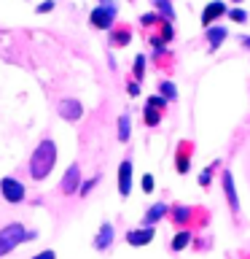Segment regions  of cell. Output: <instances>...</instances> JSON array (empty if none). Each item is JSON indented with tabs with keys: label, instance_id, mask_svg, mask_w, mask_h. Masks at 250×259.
I'll return each mask as SVG.
<instances>
[{
	"label": "cell",
	"instance_id": "cell-1",
	"mask_svg": "<svg viewBox=\"0 0 250 259\" xmlns=\"http://www.w3.org/2000/svg\"><path fill=\"white\" fill-rule=\"evenodd\" d=\"M54 162H56V143L51 138H43L30 157V176L35 178V181H43V178L54 170Z\"/></svg>",
	"mask_w": 250,
	"mask_h": 259
},
{
	"label": "cell",
	"instance_id": "cell-2",
	"mask_svg": "<svg viewBox=\"0 0 250 259\" xmlns=\"http://www.w3.org/2000/svg\"><path fill=\"white\" fill-rule=\"evenodd\" d=\"M140 22H143L145 32H148L151 44L156 46V52H161V49H164V46L169 44V40H172V35H175L172 22L161 19L159 14H143V16H140Z\"/></svg>",
	"mask_w": 250,
	"mask_h": 259
},
{
	"label": "cell",
	"instance_id": "cell-3",
	"mask_svg": "<svg viewBox=\"0 0 250 259\" xmlns=\"http://www.w3.org/2000/svg\"><path fill=\"white\" fill-rule=\"evenodd\" d=\"M24 240H35V232H27L24 224H8L0 230V256H6L8 251H14Z\"/></svg>",
	"mask_w": 250,
	"mask_h": 259
},
{
	"label": "cell",
	"instance_id": "cell-4",
	"mask_svg": "<svg viewBox=\"0 0 250 259\" xmlns=\"http://www.w3.org/2000/svg\"><path fill=\"white\" fill-rule=\"evenodd\" d=\"M113 19H116V6H97L92 14H89V22L97 30H110Z\"/></svg>",
	"mask_w": 250,
	"mask_h": 259
},
{
	"label": "cell",
	"instance_id": "cell-5",
	"mask_svg": "<svg viewBox=\"0 0 250 259\" xmlns=\"http://www.w3.org/2000/svg\"><path fill=\"white\" fill-rule=\"evenodd\" d=\"M0 194H3L6 202H22L24 200V184L6 176V178H0Z\"/></svg>",
	"mask_w": 250,
	"mask_h": 259
},
{
	"label": "cell",
	"instance_id": "cell-6",
	"mask_svg": "<svg viewBox=\"0 0 250 259\" xmlns=\"http://www.w3.org/2000/svg\"><path fill=\"white\" fill-rule=\"evenodd\" d=\"M202 208H191V205H172V210H167L169 219L177 224V227H191L194 224V216L199 213Z\"/></svg>",
	"mask_w": 250,
	"mask_h": 259
},
{
	"label": "cell",
	"instance_id": "cell-7",
	"mask_svg": "<svg viewBox=\"0 0 250 259\" xmlns=\"http://www.w3.org/2000/svg\"><path fill=\"white\" fill-rule=\"evenodd\" d=\"M153 238H156V230H153V227H140V230H129L127 232V243H129V246H135V248L148 246Z\"/></svg>",
	"mask_w": 250,
	"mask_h": 259
},
{
	"label": "cell",
	"instance_id": "cell-8",
	"mask_svg": "<svg viewBox=\"0 0 250 259\" xmlns=\"http://www.w3.org/2000/svg\"><path fill=\"white\" fill-rule=\"evenodd\" d=\"M59 116L68 119V121H78L84 116V105H81V100H76V97H68V100L59 103Z\"/></svg>",
	"mask_w": 250,
	"mask_h": 259
},
{
	"label": "cell",
	"instance_id": "cell-9",
	"mask_svg": "<svg viewBox=\"0 0 250 259\" xmlns=\"http://www.w3.org/2000/svg\"><path fill=\"white\" fill-rule=\"evenodd\" d=\"M118 192L121 197H129L132 192V159H124L118 167Z\"/></svg>",
	"mask_w": 250,
	"mask_h": 259
},
{
	"label": "cell",
	"instance_id": "cell-10",
	"mask_svg": "<svg viewBox=\"0 0 250 259\" xmlns=\"http://www.w3.org/2000/svg\"><path fill=\"white\" fill-rule=\"evenodd\" d=\"M81 186V167L78 165H70L68 167V173L62 176V184H59V189L62 194H73Z\"/></svg>",
	"mask_w": 250,
	"mask_h": 259
},
{
	"label": "cell",
	"instance_id": "cell-11",
	"mask_svg": "<svg viewBox=\"0 0 250 259\" xmlns=\"http://www.w3.org/2000/svg\"><path fill=\"white\" fill-rule=\"evenodd\" d=\"M223 14H226V3L223 0H213V3H207V8L202 11V24H205V27H213V22Z\"/></svg>",
	"mask_w": 250,
	"mask_h": 259
},
{
	"label": "cell",
	"instance_id": "cell-12",
	"mask_svg": "<svg viewBox=\"0 0 250 259\" xmlns=\"http://www.w3.org/2000/svg\"><path fill=\"white\" fill-rule=\"evenodd\" d=\"M191 149H194V143H191V141H180V143H177V154H175L177 173H189V157H191Z\"/></svg>",
	"mask_w": 250,
	"mask_h": 259
},
{
	"label": "cell",
	"instance_id": "cell-13",
	"mask_svg": "<svg viewBox=\"0 0 250 259\" xmlns=\"http://www.w3.org/2000/svg\"><path fill=\"white\" fill-rule=\"evenodd\" d=\"M223 192H226V200H229L231 213L237 216V213H239V200H237V189H234V178H231L229 170L223 173Z\"/></svg>",
	"mask_w": 250,
	"mask_h": 259
},
{
	"label": "cell",
	"instance_id": "cell-14",
	"mask_svg": "<svg viewBox=\"0 0 250 259\" xmlns=\"http://www.w3.org/2000/svg\"><path fill=\"white\" fill-rule=\"evenodd\" d=\"M110 243H113V224L110 222H102L100 232H97V238H94V248L97 251H105V248H110Z\"/></svg>",
	"mask_w": 250,
	"mask_h": 259
},
{
	"label": "cell",
	"instance_id": "cell-15",
	"mask_svg": "<svg viewBox=\"0 0 250 259\" xmlns=\"http://www.w3.org/2000/svg\"><path fill=\"white\" fill-rule=\"evenodd\" d=\"M108 32H110L108 38H110L113 46H124V44H129V38H132V30H129L127 24H113Z\"/></svg>",
	"mask_w": 250,
	"mask_h": 259
},
{
	"label": "cell",
	"instance_id": "cell-16",
	"mask_svg": "<svg viewBox=\"0 0 250 259\" xmlns=\"http://www.w3.org/2000/svg\"><path fill=\"white\" fill-rule=\"evenodd\" d=\"M167 210H169V208L164 205V202H156L153 208L145 210V216H143V227H153V224L159 222V219H164V216H167Z\"/></svg>",
	"mask_w": 250,
	"mask_h": 259
},
{
	"label": "cell",
	"instance_id": "cell-17",
	"mask_svg": "<svg viewBox=\"0 0 250 259\" xmlns=\"http://www.w3.org/2000/svg\"><path fill=\"white\" fill-rule=\"evenodd\" d=\"M191 240H194V232H191V230H180V232L172 238V243H169V248H172V251H183Z\"/></svg>",
	"mask_w": 250,
	"mask_h": 259
},
{
	"label": "cell",
	"instance_id": "cell-18",
	"mask_svg": "<svg viewBox=\"0 0 250 259\" xmlns=\"http://www.w3.org/2000/svg\"><path fill=\"white\" fill-rule=\"evenodd\" d=\"M129 135H132V119H129V113H121L118 116V141L127 143Z\"/></svg>",
	"mask_w": 250,
	"mask_h": 259
},
{
	"label": "cell",
	"instance_id": "cell-19",
	"mask_svg": "<svg viewBox=\"0 0 250 259\" xmlns=\"http://www.w3.org/2000/svg\"><path fill=\"white\" fill-rule=\"evenodd\" d=\"M207 40L213 49H218L226 40V27H207Z\"/></svg>",
	"mask_w": 250,
	"mask_h": 259
},
{
	"label": "cell",
	"instance_id": "cell-20",
	"mask_svg": "<svg viewBox=\"0 0 250 259\" xmlns=\"http://www.w3.org/2000/svg\"><path fill=\"white\" fill-rule=\"evenodd\" d=\"M153 3H156V8L161 11V19H167V22L175 19V8H172V3H169V0H153Z\"/></svg>",
	"mask_w": 250,
	"mask_h": 259
},
{
	"label": "cell",
	"instance_id": "cell-21",
	"mask_svg": "<svg viewBox=\"0 0 250 259\" xmlns=\"http://www.w3.org/2000/svg\"><path fill=\"white\" fill-rule=\"evenodd\" d=\"M143 119H145V124H148V127H156V124H159V119H161V111L151 108V105H145V111H143Z\"/></svg>",
	"mask_w": 250,
	"mask_h": 259
},
{
	"label": "cell",
	"instance_id": "cell-22",
	"mask_svg": "<svg viewBox=\"0 0 250 259\" xmlns=\"http://www.w3.org/2000/svg\"><path fill=\"white\" fill-rule=\"evenodd\" d=\"M159 89H161V97H164V100H177V89H175L172 81H161Z\"/></svg>",
	"mask_w": 250,
	"mask_h": 259
},
{
	"label": "cell",
	"instance_id": "cell-23",
	"mask_svg": "<svg viewBox=\"0 0 250 259\" xmlns=\"http://www.w3.org/2000/svg\"><path fill=\"white\" fill-rule=\"evenodd\" d=\"M145 76V54H137L135 57V81H140Z\"/></svg>",
	"mask_w": 250,
	"mask_h": 259
},
{
	"label": "cell",
	"instance_id": "cell-24",
	"mask_svg": "<svg viewBox=\"0 0 250 259\" xmlns=\"http://www.w3.org/2000/svg\"><path fill=\"white\" fill-rule=\"evenodd\" d=\"M145 105H151V108H156V111H164L167 108V100L161 95H153V97H148V103Z\"/></svg>",
	"mask_w": 250,
	"mask_h": 259
},
{
	"label": "cell",
	"instance_id": "cell-25",
	"mask_svg": "<svg viewBox=\"0 0 250 259\" xmlns=\"http://www.w3.org/2000/svg\"><path fill=\"white\" fill-rule=\"evenodd\" d=\"M215 167H218V162L202 170V176H199V184H202V186H210V181H213V170H215Z\"/></svg>",
	"mask_w": 250,
	"mask_h": 259
},
{
	"label": "cell",
	"instance_id": "cell-26",
	"mask_svg": "<svg viewBox=\"0 0 250 259\" xmlns=\"http://www.w3.org/2000/svg\"><path fill=\"white\" fill-rule=\"evenodd\" d=\"M97 181H100V176H94V178H89V181H84V184L78 186V189H81V194L86 197V194H89V192H92L94 186H97Z\"/></svg>",
	"mask_w": 250,
	"mask_h": 259
},
{
	"label": "cell",
	"instance_id": "cell-27",
	"mask_svg": "<svg viewBox=\"0 0 250 259\" xmlns=\"http://www.w3.org/2000/svg\"><path fill=\"white\" fill-rule=\"evenodd\" d=\"M229 16H231V22H245V19H247V14L242 11V8H231Z\"/></svg>",
	"mask_w": 250,
	"mask_h": 259
},
{
	"label": "cell",
	"instance_id": "cell-28",
	"mask_svg": "<svg viewBox=\"0 0 250 259\" xmlns=\"http://www.w3.org/2000/svg\"><path fill=\"white\" fill-rule=\"evenodd\" d=\"M153 186H156V181H153V176L148 173V176H145V178H143V189H145V192H148V194H151V192H153Z\"/></svg>",
	"mask_w": 250,
	"mask_h": 259
},
{
	"label": "cell",
	"instance_id": "cell-29",
	"mask_svg": "<svg viewBox=\"0 0 250 259\" xmlns=\"http://www.w3.org/2000/svg\"><path fill=\"white\" fill-rule=\"evenodd\" d=\"M51 8H54V3L48 0V3H40V6H35V11H38V14H48Z\"/></svg>",
	"mask_w": 250,
	"mask_h": 259
},
{
	"label": "cell",
	"instance_id": "cell-30",
	"mask_svg": "<svg viewBox=\"0 0 250 259\" xmlns=\"http://www.w3.org/2000/svg\"><path fill=\"white\" fill-rule=\"evenodd\" d=\"M32 259H56V254H54L51 248H48V251H40V254H35Z\"/></svg>",
	"mask_w": 250,
	"mask_h": 259
},
{
	"label": "cell",
	"instance_id": "cell-31",
	"mask_svg": "<svg viewBox=\"0 0 250 259\" xmlns=\"http://www.w3.org/2000/svg\"><path fill=\"white\" fill-rule=\"evenodd\" d=\"M127 92H129V97H137V95H140V87H137V81H132V84L127 87Z\"/></svg>",
	"mask_w": 250,
	"mask_h": 259
},
{
	"label": "cell",
	"instance_id": "cell-32",
	"mask_svg": "<svg viewBox=\"0 0 250 259\" xmlns=\"http://www.w3.org/2000/svg\"><path fill=\"white\" fill-rule=\"evenodd\" d=\"M102 6H116V3H110V0H102Z\"/></svg>",
	"mask_w": 250,
	"mask_h": 259
},
{
	"label": "cell",
	"instance_id": "cell-33",
	"mask_svg": "<svg viewBox=\"0 0 250 259\" xmlns=\"http://www.w3.org/2000/svg\"><path fill=\"white\" fill-rule=\"evenodd\" d=\"M237 3H239V0H237Z\"/></svg>",
	"mask_w": 250,
	"mask_h": 259
}]
</instances>
